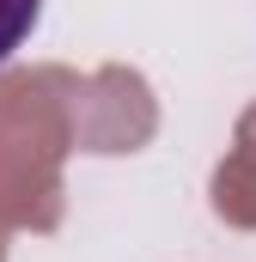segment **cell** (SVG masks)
I'll use <instances>...</instances> for the list:
<instances>
[{
  "label": "cell",
  "instance_id": "cell-1",
  "mask_svg": "<svg viewBox=\"0 0 256 262\" xmlns=\"http://www.w3.org/2000/svg\"><path fill=\"white\" fill-rule=\"evenodd\" d=\"M43 0H0V61H12V49L37 31Z\"/></svg>",
  "mask_w": 256,
  "mask_h": 262
}]
</instances>
